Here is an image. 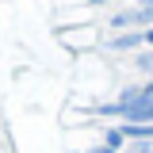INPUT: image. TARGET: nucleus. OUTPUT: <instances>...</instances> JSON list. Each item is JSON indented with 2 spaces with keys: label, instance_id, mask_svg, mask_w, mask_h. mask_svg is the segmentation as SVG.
Masks as SVG:
<instances>
[{
  "label": "nucleus",
  "instance_id": "nucleus-3",
  "mask_svg": "<svg viewBox=\"0 0 153 153\" xmlns=\"http://www.w3.org/2000/svg\"><path fill=\"white\" fill-rule=\"evenodd\" d=\"M88 153H123V134H119V130H111L103 142H100V146H92Z\"/></svg>",
  "mask_w": 153,
  "mask_h": 153
},
{
  "label": "nucleus",
  "instance_id": "nucleus-1",
  "mask_svg": "<svg viewBox=\"0 0 153 153\" xmlns=\"http://www.w3.org/2000/svg\"><path fill=\"white\" fill-rule=\"evenodd\" d=\"M96 115H119L126 119V126H153V100H126V103H103L96 107Z\"/></svg>",
  "mask_w": 153,
  "mask_h": 153
},
{
  "label": "nucleus",
  "instance_id": "nucleus-2",
  "mask_svg": "<svg viewBox=\"0 0 153 153\" xmlns=\"http://www.w3.org/2000/svg\"><path fill=\"white\" fill-rule=\"evenodd\" d=\"M138 46H146V35L142 31H123V35H115L107 42V50H138Z\"/></svg>",
  "mask_w": 153,
  "mask_h": 153
},
{
  "label": "nucleus",
  "instance_id": "nucleus-4",
  "mask_svg": "<svg viewBox=\"0 0 153 153\" xmlns=\"http://www.w3.org/2000/svg\"><path fill=\"white\" fill-rule=\"evenodd\" d=\"M142 35H146V42H149V46H153V27H149V31H142Z\"/></svg>",
  "mask_w": 153,
  "mask_h": 153
},
{
  "label": "nucleus",
  "instance_id": "nucleus-5",
  "mask_svg": "<svg viewBox=\"0 0 153 153\" xmlns=\"http://www.w3.org/2000/svg\"><path fill=\"white\" fill-rule=\"evenodd\" d=\"M92 4H107V0H92Z\"/></svg>",
  "mask_w": 153,
  "mask_h": 153
}]
</instances>
